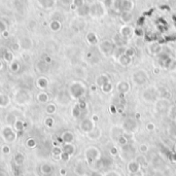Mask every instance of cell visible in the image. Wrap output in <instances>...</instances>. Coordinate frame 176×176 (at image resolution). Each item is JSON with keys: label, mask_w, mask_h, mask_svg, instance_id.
Segmentation results:
<instances>
[{"label": "cell", "mask_w": 176, "mask_h": 176, "mask_svg": "<svg viewBox=\"0 0 176 176\" xmlns=\"http://www.w3.org/2000/svg\"><path fill=\"white\" fill-rule=\"evenodd\" d=\"M70 94L71 96L75 99H79V98L84 97V95L86 94V87L79 81L73 82L70 86Z\"/></svg>", "instance_id": "6da1fadb"}, {"label": "cell", "mask_w": 176, "mask_h": 176, "mask_svg": "<svg viewBox=\"0 0 176 176\" xmlns=\"http://www.w3.org/2000/svg\"><path fill=\"white\" fill-rule=\"evenodd\" d=\"M114 49H116V45L113 44V42H112L111 40H108V39L102 40L99 44L100 52H101L105 57H108V56L112 55L114 52Z\"/></svg>", "instance_id": "7a4b0ae2"}, {"label": "cell", "mask_w": 176, "mask_h": 176, "mask_svg": "<svg viewBox=\"0 0 176 176\" xmlns=\"http://www.w3.org/2000/svg\"><path fill=\"white\" fill-rule=\"evenodd\" d=\"M133 81L135 82L136 84H138V86H142V84H144L145 82L147 81V79H148V76H147L146 72L143 70H139L135 72L133 74Z\"/></svg>", "instance_id": "3957f363"}, {"label": "cell", "mask_w": 176, "mask_h": 176, "mask_svg": "<svg viewBox=\"0 0 176 176\" xmlns=\"http://www.w3.org/2000/svg\"><path fill=\"white\" fill-rule=\"evenodd\" d=\"M104 14L103 6L101 3H94L90 6V15L93 17H101Z\"/></svg>", "instance_id": "277c9868"}, {"label": "cell", "mask_w": 176, "mask_h": 176, "mask_svg": "<svg viewBox=\"0 0 176 176\" xmlns=\"http://www.w3.org/2000/svg\"><path fill=\"white\" fill-rule=\"evenodd\" d=\"M95 121H93V119H84L80 124V128H81L82 131L88 132L90 133L91 131L95 129Z\"/></svg>", "instance_id": "5b68a950"}, {"label": "cell", "mask_w": 176, "mask_h": 176, "mask_svg": "<svg viewBox=\"0 0 176 176\" xmlns=\"http://www.w3.org/2000/svg\"><path fill=\"white\" fill-rule=\"evenodd\" d=\"M130 88H131V86H130V84L127 80H121V81H119V84H116L117 92L121 93V94H126V93H128L130 91Z\"/></svg>", "instance_id": "8992f818"}, {"label": "cell", "mask_w": 176, "mask_h": 176, "mask_svg": "<svg viewBox=\"0 0 176 176\" xmlns=\"http://www.w3.org/2000/svg\"><path fill=\"white\" fill-rule=\"evenodd\" d=\"M132 61H133V58L129 57V56L125 55V54H123V55H121L117 58V62L119 63V65H121L124 67L130 66L132 64Z\"/></svg>", "instance_id": "52a82bcc"}, {"label": "cell", "mask_w": 176, "mask_h": 176, "mask_svg": "<svg viewBox=\"0 0 176 176\" xmlns=\"http://www.w3.org/2000/svg\"><path fill=\"white\" fill-rule=\"evenodd\" d=\"M133 33V29L130 27L129 25H125L119 29V35L123 36L124 38H128L132 35Z\"/></svg>", "instance_id": "ba28073f"}, {"label": "cell", "mask_w": 176, "mask_h": 176, "mask_svg": "<svg viewBox=\"0 0 176 176\" xmlns=\"http://www.w3.org/2000/svg\"><path fill=\"white\" fill-rule=\"evenodd\" d=\"M149 49V53L151 55H160L162 53V47H161L160 43L158 42H153L148 47Z\"/></svg>", "instance_id": "9c48e42d"}, {"label": "cell", "mask_w": 176, "mask_h": 176, "mask_svg": "<svg viewBox=\"0 0 176 176\" xmlns=\"http://www.w3.org/2000/svg\"><path fill=\"white\" fill-rule=\"evenodd\" d=\"M119 19L123 23H125L126 25L129 24L130 22H132L133 20V15L131 12H121V14L119 15Z\"/></svg>", "instance_id": "30bf717a"}, {"label": "cell", "mask_w": 176, "mask_h": 176, "mask_svg": "<svg viewBox=\"0 0 176 176\" xmlns=\"http://www.w3.org/2000/svg\"><path fill=\"white\" fill-rule=\"evenodd\" d=\"M124 127H125V129H127V131H136V121L132 119H126L125 123H124Z\"/></svg>", "instance_id": "8fae6325"}, {"label": "cell", "mask_w": 176, "mask_h": 176, "mask_svg": "<svg viewBox=\"0 0 176 176\" xmlns=\"http://www.w3.org/2000/svg\"><path fill=\"white\" fill-rule=\"evenodd\" d=\"M112 42H113V44L116 45V47H124L126 44V38H124L123 36H121L119 34H116V35H114Z\"/></svg>", "instance_id": "7c38bea8"}, {"label": "cell", "mask_w": 176, "mask_h": 176, "mask_svg": "<svg viewBox=\"0 0 176 176\" xmlns=\"http://www.w3.org/2000/svg\"><path fill=\"white\" fill-rule=\"evenodd\" d=\"M121 6L123 12H131L134 7V3L131 0H123Z\"/></svg>", "instance_id": "4fadbf2b"}, {"label": "cell", "mask_w": 176, "mask_h": 176, "mask_svg": "<svg viewBox=\"0 0 176 176\" xmlns=\"http://www.w3.org/2000/svg\"><path fill=\"white\" fill-rule=\"evenodd\" d=\"M108 81H110V77H109V75L105 74V73H103V74L100 75V76L98 77L97 80H96L97 84L100 87V88H101L103 84H105L106 82H108Z\"/></svg>", "instance_id": "5bb4252c"}, {"label": "cell", "mask_w": 176, "mask_h": 176, "mask_svg": "<svg viewBox=\"0 0 176 176\" xmlns=\"http://www.w3.org/2000/svg\"><path fill=\"white\" fill-rule=\"evenodd\" d=\"M87 41H88L91 45L97 44L98 43V37H97L96 33H94V32H89V33L87 34Z\"/></svg>", "instance_id": "9a60e30c"}, {"label": "cell", "mask_w": 176, "mask_h": 176, "mask_svg": "<svg viewBox=\"0 0 176 176\" xmlns=\"http://www.w3.org/2000/svg\"><path fill=\"white\" fill-rule=\"evenodd\" d=\"M39 4L44 8H52L55 5L56 0H38Z\"/></svg>", "instance_id": "2e32d148"}, {"label": "cell", "mask_w": 176, "mask_h": 176, "mask_svg": "<svg viewBox=\"0 0 176 176\" xmlns=\"http://www.w3.org/2000/svg\"><path fill=\"white\" fill-rule=\"evenodd\" d=\"M49 28H51L52 31L57 32L61 29V23L57 20H53V21L49 23Z\"/></svg>", "instance_id": "e0dca14e"}, {"label": "cell", "mask_w": 176, "mask_h": 176, "mask_svg": "<svg viewBox=\"0 0 176 176\" xmlns=\"http://www.w3.org/2000/svg\"><path fill=\"white\" fill-rule=\"evenodd\" d=\"M77 12L79 16H87V15H90V6L84 4V6L77 8Z\"/></svg>", "instance_id": "ac0fdd59"}, {"label": "cell", "mask_w": 176, "mask_h": 176, "mask_svg": "<svg viewBox=\"0 0 176 176\" xmlns=\"http://www.w3.org/2000/svg\"><path fill=\"white\" fill-rule=\"evenodd\" d=\"M20 45H21L23 49H29V47H31V45H32V41L30 40L29 38H23L21 41V43H20Z\"/></svg>", "instance_id": "d6986e66"}, {"label": "cell", "mask_w": 176, "mask_h": 176, "mask_svg": "<svg viewBox=\"0 0 176 176\" xmlns=\"http://www.w3.org/2000/svg\"><path fill=\"white\" fill-rule=\"evenodd\" d=\"M112 88H113V87H112V84L110 81H108L101 87V90L103 91L105 94H108V93H110L112 91Z\"/></svg>", "instance_id": "ffe728a7"}, {"label": "cell", "mask_w": 176, "mask_h": 176, "mask_svg": "<svg viewBox=\"0 0 176 176\" xmlns=\"http://www.w3.org/2000/svg\"><path fill=\"white\" fill-rule=\"evenodd\" d=\"M81 111H82V109L79 107V105H78V104H76V105H75L74 107H73V109H72L73 116H74V117H79L80 114H81Z\"/></svg>", "instance_id": "44dd1931"}, {"label": "cell", "mask_w": 176, "mask_h": 176, "mask_svg": "<svg viewBox=\"0 0 176 176\" xmlns=\"http://www.w3.org/2000/svg\"><path fill=\"white\" fill-rule=\"evenodd\" d=\"M37 84H38V87H40L41 89H45L47 87V84H49V81H47V78L41 77V78H39V79H38Z\"/></svg>", "instance_id": "7402d4cb"}, {"label": "cell", "mask_w": 176, "mask_h": 176, "mask_svg": "<svg viewBox=\"0 0 176 176\" xmlns=\"http://www.w3.org/2000/svg\"><path fill=\"white\" fill-rule=\"evenodd\" d=\"M47 100H49V96L45 93H40L38 94V101H40L41 103H47Z\"/></svg>", "instance_id": "603a6c76"}, {"label": "cell", "mask_w": 176, "mask_h": 176, "mask_svg": "<svg viewBox=\"0 0 176 176\" xmlns=\"http://www.w3.org/2000/svg\"><path fill=\"white\" fill-rule=\"evenodd\" d=\"M3 59L6 61V62L10 63V62H12V60H14V56H12V54L10 53L9 51H6V53L4 54V56H3Z\"/></svg>", "instance_id": "cb8c5ba5"}, {"label": "cell", "mask_w": 176, "mask_h": 176, "mask_svg": "<svg viewBox=\"0 0 176 176\" xmlns=\"http://www.w3.org/2000/svg\"><path fill=\"white\" fill-rule=\"evenodd\" d=\"M125 55H127V56H129V57H131V58H133L134 56H135V49H132V47H126L125 49Z\"/></svg>", "instance_id": "d4e9b609"}, {"label": "cell", "mask_w": 176, "mask_h": 176, "mask_svg": "<svg viewBox=\"0 0 176 176\" xmlns=\"http://www.w3.org/2000/svg\"><path fill=\"white\" fill-rule=\"evenodd\" d=\"M72 4L77 8L81 7V6H84V4H86V1L84 0H72Z\"/></svg>", "instance_id": "484cf974"}, {"label": "cell", "mask_w": 176, "mask_h": 176, "mask_svg": "<svg viewBox=\"0 0 176 176\" xmlns=\"http://www.w3.org/2000/svg\"><path fill=\"white\" fill-rule=\"evenodd\" d=\"M8 103V98L4 95H0V105L1 106H6Z\"/></svg>", "instance_id": "4316f807"}, {"label": "cell", "mask_w": 176, "mask_h": 176, "mask_svg": "<svg viewBox=\"0 0 176 176\" xmlns=\"http://www.w3.org/2000/svg\"><path fill=\"white\" fill-rule=\"evenodd\" d=\"M63 138H64V140L67 141V142H70L73 139V135L70 132H66V133H64V135H63Z\"/></svg>", "instance_id": "83f0119b"}, {"label": "cell", "mask_w": 176, "mask_h": 176, "mask_svg": "<svg viewBox=\"0 0 176 176\" xmlns=\"http://www.w3.org/2000/svg\"><path fill=\"white\" fill-rule=\"evenodd\" d=\"M56 111V106L54 105V104H49V105L47 106V113H54V112Z\"/></svg>", "instance_id": "f1b7e54d"}, {"label": "cell", "mask_w": 176, "mask_h": 176, "mask_svg": "<svg viewBox=\"0 0 176 176\" xmlns=\"http://www.w3.org/2000/svg\"><path fill=\"white\" fill-rule=\"evenodd\" d=\"M10 69H12L14 72H16V71L19 70V63L17 62H12V66H10Z\"/></svg>", "instance_id": "f546056e"}, {"label": "cell", "mask_w": 176, "mask_h": 176, "mask_svg": "<svg viewBox=\"0 0 176 176\" xmlns=\"http://www.w3.org/2000/svg\"><path fill=\"white\" fill-rule=\"evenodd\" d=\"M54 124V119H51V117H47V119H45V125L49 126V127H52Z\"/></svg>", "instance_id": "4dcf8cb0"}, {"label": "cell", "mask_w": 176, "mask_h": 176, "mask_svg": "<svg viewBox=\"0 0 176 176\" xmlns=\"http://www.w3.org/2000/svg\"><path fill=\"white\" fill-rule=\"evenodd\" d=\"M6 31V24L4 22L0 21V32H4Z\"/></svg>", "instance_id": "1f68e13d"}, {"label": "cell", "mask_w": 176, "mask_h": 176, "mask_svg": "<svg viewBox=\"0 0 176 176\" xmlns=\"http://www.w3.org/2000/svg\"><path fill=\"white\" fill-rule=\"evenodd\" d=\"M16 128L19 130V131H21V130H23L24 128V125L22 121H16Z\"/></svg>", "instance_id": "d6a6232c"}, {"label": "cell", "mask_w": 176, "mask_h": 176, "mask_svg": "<svg viewBox=\"0 0 176 176\" xmlns=\"http://www.w3.org/2000/svg\"><path fill=\"white\" fill-rule=\"evenodd\" d=\"M146 128H147V130L148 131H153V130H155V124H153V123H148L146 125Z\"/></svg>", "instance_id": "836d02e7"}, {"label": "cell", "mask_w": 176, "mask_h": 176, "mask_svg": "<svg viewBox=\"0 0 176 176\" xmlns=\"http://www.w3.org/2000/svg\"><path fill=\"white\" fill-rule=\"evenodd\" d=\"M6 51H7V49H4V47H0V58H3V56H4V54L6 53Z\"/></svg>", "instance_id": "e575fe53"}, {"label": "cell", "mask_w": 176, "mask_h": 176, "mask_svg": "<svg viewBox=\"0 0 176 176\" xmlns=\"http://www.w3.org/2000/svg\"><path fill=\"white\" fill-rule=\"evenodd\" d=\"M78 105H79V107L81 108L82 110H84V108L87 107V104H86V102H84V101H80L79 103H78Z\"/></svg>", "instance_id": "d590c367"}, {"label": "cell", "mask_w": 176, "mask_h": 176, "mask_svg": "<svg viewBox=\"0 0 176 176\" xmlns=\"http://www.w3.org/2000/svg\"><path fill=\"white\" fill-rule=\"evenodd\" d=\"M20 47H21V45H20V43H16V44H12V49L16 52H18L20 49Z\"/></svg>", "instance_id": "8d00e7d4"}, {"label": "cell", "mask_w": 176, "mask_h": 176, "mask_svg": "<svg viewBox=\"0 0 176 176\" xmlns=\"http://www.w3.org/2000/svg\"><path fill=\"white\" fill-rule=\"evenodd\" d=\"M119 142H121V144H126V143H127V139H126L125 137H121V138H119Z\"/></svg>", "instance_id": "74e56055"}, {"label": "cell", "mask_w": 176, "mask_h": 176, "mask_svg": "<svg viewBox=\"0 0 176 176\" xmlns=\"http://www.w3.org/2000/svg\"><path fill=\"white\" fill-rule=\"evenodd\" d=\"M140 149H141V151H146V149H147L146 145H141V146H140Z\"/></svg>", "instance_id": "f35d334b"}, {"label": "cell", "mask_w": 176, "mask_h": 176, "mask_svg": "<svg viewBox=\"0 0 176 176\" xmlns=\"http://www.w3.org/2000/svg\"><path fill=\"white\" fill-rule=\"evenodd\" d=\"M2 35H3V37H8V32L7 31L2 32Z\"/></svg>", "instance_id": "ab89813d"}, {"label": "cell", "mask_w": 176, "mask_h": 176, "mask_svg": "<svg viewBox=\"0 0 176 176\" xmlns=\"http://www.w3.org/2000/svg\"><path fill=\"white\" fill-rule=\"evenodd\" d=\"M49 62H51V58H49V57L45 58V63H49Z\"/></svg>", "instance_id": "60d3db41"}, {"label": "cell", "mask_w": 176, "mask_h": 176, "mask_svg": "<svg viewBox=\"0 0 176 176\" xmlns=\"http://www.w3.org/2000/svg\"><path fill=\"white\" fill-rule=\"evenodd\" d=\"M98 119V116H93V121H96Z\"/></svg>", "instance_id": "b9f144b4"}, {"label": "cell", "mask_w": 176, "mask_h": 176, "mask_svg": "<svg viewBox=\"0 0 176 176\" xmlns=\"http://www.w3.org/2000/svg\"><path fill=\"white\" fill-rule=\"evenodd\" d=\"M9 151V148L8 147H4V153H8Z\"/></svg>", "instance_id": "7bdbcfd3"}, {"label": "cell", "mask_w": 176, "mask_h": 176, "mask_svg": "<svg viewBox=\"0 0 176 176\" xmlns=\"http://www.w3.org/2000/svg\"><path fill=\"white\" fill-rule=\"evenodd\" d=\"M92 90H93V91H95V90H96V87H94V86H93V87H92Z\"/></svg>", "instance_id": "ee69618b"}, {"label": "cell", "mask_w": 176, "mask_h": 176, "mask_svg": "<svg viewBox=\"0 0 176 176\" xmlns=\"http://www.w3.org/2000/svg\"><path fill=\"white\" fill-rule=\"evenodd\" d=\"M2 68V63H1V61H0V69Z\"/></svg>", "instance_id": "f6af8a7d"}, {"label": "cell", "mask_w": 176, "mask_h": 176, "mask_svg": "<svg viewBox=\"0 0 176 176\" xmlns=\"http://www.w3.org/2000/svg\"><path fill=\"white\" fill-rule=\"evenodd\" d=\"M175 151H176V147H175Z\"/></svg>", "instance_id": "bcb514c9"}]
</instances>
